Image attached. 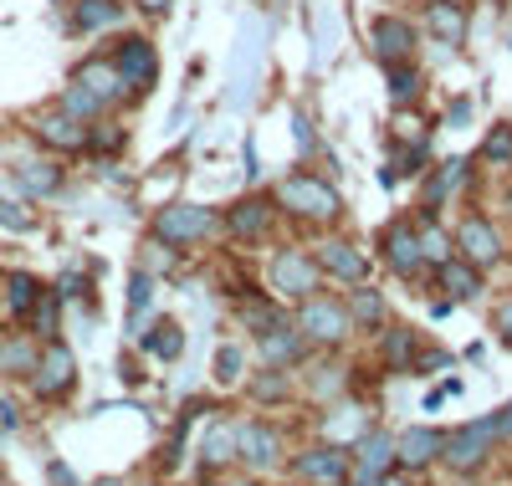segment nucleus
I'll return each instance as SVG.
<instances>
[{
  "label": "nucleus",
  "mask_w": 512,
  "mask_h": 486,
  "mask_svg": "<svg viewBox=\"0 0 512 486\" xmlns=\"http://www.w3.org/2000/svg\"><path fill=\"white\" fill-rule=\"evenodd\" d=\"M318 267H323L328 277L359 282V277H364V256H359L349 241H328V246H318Z\"/></svg>",
  "instance_id": "nucleus-14"
},
{
  "label": "nucleus",
  "mask_w": 512,
  "mask_h": 486,
  "mask_svg": "<svg viewBox=\"0 0 512 486\" xmlns=\"http://www.w3.org/2000/svg\"><path fill=\"white\" fill-rule=\"evenodd\" d=\"M297 348H303V343H297V333H287L282 323H272V328L262 333V353H267L272 364H282V359L292 364V359H297Z\"/></svg>",
  "instance_id": "nucleus-23"
},
{
  "label": "nucleus",
  "mask_w": 512,
  "mask_h": 486,
  "mask_svg": "<svg viewBox=\"0 0 512 486\" xmlns=\"http://www.w3.org/2000/svg\"><path fill=\"white\" fill-rule=\"evenodd\" d=\"M487 446H492V420H477V425L446 435L441 440V456H446L451 471H477L487 461Z\"/></svg>",
  "instance_id": "nucleus-2"
},
{
  "label": "nucleus",
  "mask_w": 512,
  "mask_h": 486,
  "mask_svg": "<svg viewBox=\"0 0 512 486\" xmlns=\"http://www.w3.org/2000/svg\"><path fill=\"white\" fill-rule=\"evenodd\" d=\"M492 435H512V405H507V410L492 420Z\"/></svg>",
  "instance_id": "nucleus-40"
},
{
  "label": "nucleus",
  "mask_w": 512,
  "mask_h": 486,
  "mask_svg": "<svg viewBox=\"0 0 512 486\" xmlns=\"http://www.w3.org/2000/svg\"><path fill=\"white\" fill-rule=\"evenodd\" d=\"M16 185H21L26 195H52V190L62 185V169L47 164V159H26V164L16 169Z\"/></svg>",
  "instance_id": "nucleus-18"
},
{
  "label": "nucleus",
  "mask_w": 512,
  "mask_h": 486,
  "mask_svg": "<svg viewBox=\"0 0 512 486\" xmlns=\"http://www.w3.org/2000/svg\"><path fill=\"white\" fill-rule=\"evenodd\" d=\"M216 369H221V374H216L221 384H236V379H241V348H221Z\"/></svg>",
  "instance_id": "nucleus-33"
},
{
  "label": "nucleus",
  "mask_w": 512,
  "mask_h": 486,
  "mask_svg": "<svg viewBox=\"0 0 512 486\" xmlns=\"http://www.w3.org/2000/svg\"><path fill=\"white\" fill-rule=\"evenodd\" d=\"M410 348H415V343H410L405 333H390V364H405V359H410Z\"/></svg>",
  "instance_id": "nucleus-38"
},
{
  "label": "nucleus",
  "mask_w": 512,
  "mask_h": 486,
  "mask_svg": "<svg viewBox=\"0 0 512 486\" xmlns=\"http://www.w3.org/2000/svg\"><path fill=\"white\" fill-rule=\"evenodd\" d=\"M62 113H72V118H93V113H103V103L88 93V87H67V93H62Z\"/></svg>",
  "instance_id": "nucleus-28"
},
{
  "label": "nucleus",
  "mask_w": 512,
  "mask_h": 486,
  "mask_svg": "<svg viewBox=\"0 0 512 486\" xmlns=\"http://www.w3.org/2000/svg\"><path fill=\"white\" fill-rule=\"evenodd\" d=\"M108 62L118 67L123 87H149V82H154V72H159V57H154V47H149L144 36H128V41H118V52H113Z\"/></svg>",
  "instance_id": "nucleus-6"
},
{
  "label": "nucleus",
  "mask_w": 512,
  "mask_h": 486,
  "mask_svg": "<svg viewBox=\"0 0 512 486\" xmlns=\"http://www.w3.org/2000/svg\"><path fill=\"white\" fill-rule=\"evenodd\" d=\"M318 486H338V481H318Z\"/></svg>",
  "instance_id": "nucleus-43"
},
{
  "label": "nucleus",
  "mask_w": 512,
  "mask_h": 486,
  "mask_svg": "<svg viewBox=\"0 0 512 486\" xmlns=\"http://www.w3.org/2000/svg\"><path fill=\"white\" fill-rule=\"evenodd\" d=\"M72 82H77V87H88V93H93L98 103H113V98H123V77H118V67H113L108 57H93V62H82Z\"/></svg>",
  "instance_id": "nucleus-12"
},
{
  "label": "nucleus",
  "mask_w": 512,
  "mask_h": 486,
  "mask_svg": "<svg viewBox=\"0 0 512 486\" xmlns=\"http://www.w3.org/2000/svg\"><path fill=\"white\" fill-rule=\"evenodd\" d=\"M425 21H431L441 47H461V36H466V6L461 0H425Z\"/></svg>",
  "instance_id": "nucleus-10"
},
{
  "label": "nucleus",
  "mask_w": 512,
  "mask_h": 486,
  "mask_svg": "<svg viewBox=\"0 0 512 486\" xmlns=\"http://www.w3.org/2000/svg\"><path fill=\"white\" fill-rule=\"evenodd\" d=\"M36 297H41V282H36V277H26V272L6 277V302H11V313H31Z\"/></svg>",
  "instance_id": "nucleus-24"
},
{
  "label": "nucleus",
  "mask_w": 512,
  "mask_h": 486,
  "mask_svg": "<svg viewBox=\"0 0 512 486\" xmlns=\"http://www.w3.org/2000/svg\"><path fill=\"white\" fill-rule=\"evenodd\" d=\"M277 200H282L292 215H303V220H328V215H338V195H333L323 180H313V174H292V180H282Z\"/></svg>",
  "instance_id": "nucleus-1"
},
{
  "label": "nucleus",
  "mask_w": 512,
  "mask_h": 486,
  "mask_svg": "<svg viewBox=\"0 0 512 486\" xmlns=\"http://www.w3.org/2000/svg\"><path fill=\"white\" fill-rule=\"evenodd\" d=\"M36 139L41 144H52V149H88V128H82V118L72 113H41L36 118Z\"/></svg>",
  "instance_id": "nucleus-8"
},
{
  "label": "nucleus",
  "mask_w": 512,
  "mask_h": 486,
  "mask_svg": "<svg viewBox=\"0 0 512 486\" xmlns=\"http://www.w3.org/2000/svg\"><path fill=\"white\" fill-rule=\"evenodd\" d=\"M72 21H77V31H103V26L123 21V6L118 0H77Z\"/></svg>",
  "instance_id": "nucleus-19"
},
{
  "label": "nucleus",
  "mask_w": 512,
  "mask_h": 486,
  "mask_svg": "<svg viewBox=\"0 0 512 486\" xmlns=\"http://www.w3.org/2000/svg\"><path fill=\"white\" fill-rule=\"evenodd\" d=\"M384 256H390V267L400 272V277H410V272H420V236L410 231V220H400V226H390L384 231Z\"/></svg>",
  "instance_id": "nucleus-11"
},
{
  "label": "nucleus",
  "mask_w": 512,
  "mask_h": 486,
  "mask_svg": "<svg viewBox=\"0 0 512 486\" xmlns=\"http://www.w3.org/2000/svg\"><path fill=\"white\" fill-rule=\"evenodd\" d=\"M231 440H236V430H216L205 440V451H210L205 461H231Z\"/></svg>",
  "instance_id": "nucleus-34"
},
{
  "label": "nucleus",
  "mask_w": 512,
  "mask_h": 486,
  "mask_svg": "<svg viewBox=\"0 0 512 486\" xmlns=\"http://www.w3.org/2000/svg\"><path fill=\"white\" fill-rule=\"evenodd\" d=\"M144 11H154V16H159V11H169V0H144Z\"/></svg>",
  "instance_id": "nucleus-42"
},
{
  "label": "nucleus",
  "mask_w": 512,
  "mask_h": 486,
  "mask_svg": "<svg viewBox=\"0 0 512 486\" xmlns=\"http://www.w3.org/2000/svg\"><path fill=\"white\" fill-rule=\"evenodd\" d=\"M282 394H287V374H267V379H256V400H282Z\"/></svg>",
  "instance_id": "nucleus-35"
},
{
  "label": "nucleus",
  "mask_w": 512,
  "mask_h": 486,
  "mask_svg": "<svg viewBox=\"0 0 512 486\" xmlns=\"http://www.w3.org/2000/svg\"><path fill=\"white\" fill-rule=\"evenodd\" d=\"M272 282H277L282 292H292V297H308V292L318 287V267H313L308 256L287 251V256H277V267H272Z\"/></svg>",
  "instance_id": "nucleus-13"
},
{
  "label": "nucleus",
  "mask_w": 512,
  "mask_h": 486,
  "mask_svg": "<svg viewBox=\"0 0 512 486\" xmlns=\"http://www.w3.org/2000/svg\"><path fill=\"white\" fill-rule=\"evenodd\" d=\"M369 47H374V57L390 67V62H410V52H415V26L405 21V16H379L374 26H369Z\"/></svg>",
  "instance_id": "nucleus-3"
},
{
  "label": "nucleus",
  "mask_w": 512,
  "mask_h": 486,
  "mask_svg": "<svg viewBox=\"0 0 512 486\" xmlns=\"http://www.w3.org/2000/svg\"><path fill=\"white\" fill-rule=\"evenodd\" d=\"M456 251H461V261H472V267H487V261L502 256V236L492 231L487 215H472L456 226Z\"/></svg>",
  "instance_id": "nucleus-5"
},
{
  "label": "nucleus",
  "mask_w": 512,
  "mask_h": 486,
  "mask_svg": "<svg viewBox=\"0 0 512 486\" xmlns=\"http://www.w3.org/2000/svg\"><path fill=\"white\" fill-rule=\"evenodd\" d=\"M267 226H272L267 200H241V205L231 210V231H236V236H262Z\"/></svg>",
  "instance_id": "nucleus-21"
},
{
  "label": "nucleus",
  "mask_w": 512,
  "mask_h": 486,
  "mask_svg": "<svg viewBox=\"0 0 512 486\" xmlns=\"http://www.w3.org/2000/svg\"><path fill=\"white\" fill-rule=\"evenodd\" d=\"M390 451H395V446H390L384 435H369V440H364V456H359V486H364V481H379L384 471H390V461H395Z\"/></svg>",
  "instance_id": "nucleus-20"
},
{
  "label": "nucleus",
  "mask_w": 512,
  "mask_h": 486,
  "mask_svg": "<svg viewBox=\"0 0 512 486\" xmlns=\"http://www.w3.org/2000/svg\"><path fill=\"white\" fill-rule=\"evenodd\" d=\"M349 313H354L359 323H379V318H384V302H379V292H374V287H359V292H354V302H349Z\"/></svg>",
  "instance_id": "nucleus-29"
},
{
  "label": "nucleus",
  "mask_w": 512,
  "mask_h": 486,
  "mask_svg": "<svg viewBox=\"0 0 512 486\" xmlns=\"http://www.w3.org/2000/svg\"><path fill=\"white\" fill-rule=\"evenodd\" d=\"M0 226H11V231H31V215H21V205H6V200H0Z\"/></svg>",
  "instance_id": "nucleus-37"
},
{
  "label": "nucleus",
  "mask_w": 512,
  "mask_h": 486,
  "mask_svg": "<svg viewBox=\"0 0 512 486\" xmlns=\"http://www.w3.org/2000/svg\"><path fill=\"white\" fill-rule=\"evenodd\" d=\"M441 440H446L441 430H410L400 446H395V451H400L395 461H400V466H425V461H436V456H441Z\"/></svg>",
  "instance_id": "nucleus-17"
},
{
  "label": "nucleus",
  "mask_w": 512,
  "mask_h": 486,
  "mask_svg": "<svg viewBox=\"0 0 512 486\" xmlns=\"http://www.w3.org/2000/svg\"><path fill=\"white\" fill-rule=\"evenodd\" d=\"M441 282H446L456 297H477V292H482L477 267H472V261H461V256H446V261H441Z\"/></svg>",
  "instance_id": "nucleus-22"
},
{
  "label": "nucleus",
  "mask_w": 512,
  "mask_h": 486,
  "mask_svg": "<svg viewBox=\"0 0 512 486\" xmlns=\"http://www.w3.org/2000/svg\"><path fill=\"white\" fill-rule=\"evenodd\" d=\"M415 236H420V256H425V261H446V256H451V236H446V231L425 226V231H415Z\"/></svg>",
  "instance_id": "nucleus-30"
},
{
  "label": "nucleus",
  "mask_w": 512,
  "mask_h": 486,
  "mask_svg": "<svg viewBox=\"0 0 512 486\" xmlns=\"http://www.w3.org/2000/svg\"><path fill=\"white\" fill-rule=\"evenodd\" d=\"M31 384H36V394L41 400H52V394H62L67 384H72V353L57 343V338H47V348H41V359L31 364Z\"/></svg>",
  "instance_id": "nucleus-7"
},
{
  "label": "nucleus",
  "mask_w": 512,
  "mask_h": 486,
  "mask_svg": "<svg viewBox=\"0 0 512 486\" xmlns=\"http://www.w3.org/2000/svg\"><path fill=\"white\" fill-rule=\"evenodd\" d=\"M292 471H297V476H308V481H344L349 456H344V451H308V456H297Z\"/></svg>",
  "instance_id": "nucleus-15"
},
{
  "label": "nucleus",
  "mask_w": 512,
  "mask_h": 486,
  "mask_svg": "<svg viewBox=\"0 0 512 486\" xmlns=\"http://www.w3.org/2000/svg\"><path fill=\"white\" fill-rule=\"evenodd\" d=\"M297 333H308L318 343H338L349 333V313L338 302H328V297H308L303 313H297Z\"/></svg>",
  "instance_id": "nucleus-4"
},
{
  "label": "nucleus",
  "mask_w": 512,
  "mask_h": 486,
  "mask_svg": "<svg viewBox=\"0 0 512 486\" xmlns=\"http://www.w3.org/2000/svg\"><path fill=\"white\" fill-rule=\"evenodd\" d=\"M210 226H216V215L200 210V205H175V210L159 215V236H164V241H195V236H205Z\"/></svg>",
  "instance_id": "nucleus-9"
},
{
  "label": "nucleus",
  "mask_w": 512,
  "mask_h": 486,
  "mask_svg": "<svg viewBox=\"0 0 512 486\" xmlns=\"http://www.w3.org/2000/svg\"><path fill=\"white\" fill-rule=\"evenodd\" d=\"M236 446H241V456H246L251 466H272V461H277V435H272L267 425H241V430H236Z\"/></svg>",
  "instance_id": "nucleus-16"
},
{
  "label": "nucleus",
  "mask_w": 512,
  "mask_h": 486,
  "mask_svg": "<svg viewBox=\"0 0 512 486\" xmlns=\"http://www.w3.org/2000/svg\"><path fill=\"white\" fill-rule=\"evenodd\" d=\"M180 328L175 323H159V328H149V338H144V353H159V359H175L180 353Z\"/></svg>",
  "instance_id": "nucleus-25"
},
{
  "label": "nucleus",
  "mask_w": 512,
  "mask_h": 486,
  "mask_svg": "<svg viewBox=\"0 0 512 486\" xmlns=\"http://www.w3.org/2000/svg\"><path fill=\"white\" fill-rule=\"evenodd\" d=\"M415 93H420V72L405 67V62H390V98L395 103H410Z\"/></svg>",
  "instance_id": "nucleus-26"
},
{
  "label": "nucleus",
  "mask_w": 512,
  "mask_h": 486,
  "mask_svg": "<svg viewBox=\"0 0 512 486\" xmlns=\"http://www.w3.org/2000/svg\"><path fill=\"white\" fill-rule=\"evenodd\" d=\"M241 323H251V328H272V323H277V313L256 302V307H241Z\"/></svg>",
  "instance_id": "nucleus-36"
},
{
  "label": "nucleus",
  "mask_w": 512,
  "mask_h": 486,
  "mask_svg": "<svg viewBox=\"0 0 512 486\" xmlns=\"http://www.w3.org/2000/svg\"><path fill=\"white\" fill-rule=\"evenodd\" d=\"M128 302H134V313H144V307H149V277H134V292H128Z\"/></svg>",
  "instance_id": "nucleus-39"
},
{
  "label": "nucleus",
  "mask_w": 512,
  "mask_h": 486,
  "mask_svg": "<svg viewBox=\"0 0 512 486\" xmlns=\"http://www.w3.org/2000/svg\"><path fill=\"white\" fill-rule=\"evenodd\" d=\"M36 359H31V348L26 343H6L0 348V369H31Z\"/></svg>",
  "instance_id": "nucleus-32"
},
{
  "label": "nucleus",
  "mask_w": 512,
  "mask_h": 486,
  "mask_svg": "<svg viewBox=\"0 0 512 486\" xmlns=\"http://www.w3.org/2000/svg\"><path fill=\"white\" fill-rule=\"evenodd\" d=\"M482 159H492V164H507L512 159V128H497V134L482 144Z\"/></svg>",
  "instance_id": "nucleus-31"
},
{
  "label": "nucleus",
  "mask_w": 512,
  "mask_h": 486,
  "mask_svg": "<svg viewBox=\"0 0 512 486\" xmlns=\"http://www.w3.org/2000/svg\"><path fill=\"white\" fill-rule=\"evenodd\" d=\"M502 333H507V343H512V302L502 307Z\"/></svg>",
  "instance_id": "nucleus-41"
},
{
  "label": "nucleus",
  "mask_w": 512,
  "mask_h": 486,
  "mask_svg": "<svg viewBox=\"0 0 512 486\" xmlns=\"http://www.w3.org/2000/svg\"><path fill=\"white\" fill-rule=\"evenodd\" d=\"M31 328H36V338H57V297L41 292L31 302Z\"/></svg>",
  "instance_id": "nucleus-27"
}]
</instances>
